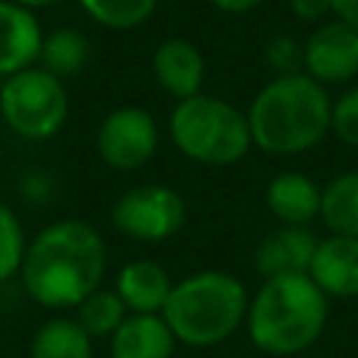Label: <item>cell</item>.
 <instances>
[{
  "mask_svg": "<svg viewBox=\"0 0 358 358\" xmlns=\"http://www.w3.org/2000/svg\"><path fill=\"white\" fill-rule=\"evenodd\" d=\"M42 28L31 8L0 0V76H14L34 67L42 50Z\"/></svg>",
  "mask_w": 358,
  "mask_h": 358,
  "instance_id": "10",
  "label": "cell"
},
{
  "mask_svg": "<svg viewBox=\"0 0 358 358\" xmlns=\"http://www.w3.org/2000/svg\"><path fill=\"white\" fill-rule=\"evenodd\" d=\"M168 131L173 145L201 165H232L252 145L249 120L232 103L213 95H193L173 106Z\"/></svg>",
  "mask_w": 358,
  "mask_h": 358,
  "instance_id": "5",
  "label": "cell"
},
{
  "mask_svg": "<svg viewBox=\"0 0 358 358\" xmlns=\"http://www.w3.org/2000/svg\"><path fill=\"white\" fill-rule=\"evenodd\" d=\"M319 241L310 229L285 224L266 235L255 249V268L263 277H280V274H308L313 252Z\"/></svg>",
  "mask_w": 358,
  "mask_h": 358,
  "instance_id": "12",
  "label": "cell"
},
{
  "mask_svg": "<svg viewBox=\"0 0 358 358\" xmlns=\"http://www.w3.org/2000/svg\"><path fill=\"white\" fill-rule=\"evenodd\" d=\"M76 310H78L76 313V322L84 327V333L90 338H95V336H112L123 324V319H126L123 299L117 296V291H106V288L92 291Z\"/></svg>",
  "mask_w": 358,
  "mask_h": 358,
  "instance_id": "20",
  "label": "cell"
},
{
  "mask_svg": "<svg viewBox=\"0 0 358 358\" xmlns=\"http://www.w3.org/2000/svg\"><path fill=\"white\" fill-rule=\"evenodd\" d=\"M291 11L305 20V22H313V20H322L327 11H333V3L330 0H288Z\"/></svg>",
  "mask_w": 358,
  "mask_h": 358,
  "instance_id": "25",
  "label": "cell"
},
{
  "mask_svg": "<svg viewBox=\"0 0 358 358\" xmlns=\"http://www.w3.org/2000/svg\"><path fill=\"white\" fill-rule=\"evenodd\" d=\"M210 3L224 14H246V11L257 8L263 0H210Z\"/></svg>",
  "mask_w": 358,
  "mask_h": 358,
  "instance_id": "27",
  "label": "cell"
},
{
  "mask_svg": "<svg viewBox=\"0 0 358 358\" xmlns=\"http://www.w3.org/2000/svg\"><path fill=\"white\" fill-rule=\"evenodd\" d=\"M330 129L336 137L352 148H358V87L347 90L336 103L330 115Z\"/></svg>",
  "mask_w": 358,
  "mask_h": 358,
  "instance_id": "24",
  "label": "cell"
},
{
  "mask_svg": "<svg viewBox=\"0 0 358 358\" xmlns=\"http://www.w3.org/2000/svg\"><path fill=\"white\" fill-rule=\"evenodd\" d=\"M266 64L277 76H294L305 67V48L291 36H277L266 45Z\"/></svg>",
  "mask_w": 358,
  "mask_h": 358,
  "instance_id": "23",
  "label": "cell"
},
{
  "mask_svg": "<svg viewBox=\"0 0 358 358\" xmlns=\"http://www.w3.org/2000/svg\"><path fill=\"white\" fill-rule=\"evenodd\" d=\"M305 48V73L324 84L350 81L358 73V31L341 20L319 25Z\"/></svg>",
  "mask_w": 358,
  "mask_h": 358,
  "instance_id": "9",
  "label": "cell"
},
{
  "mask_svg": "<svg viewBox=\"0 0 358 358\" xmlns=\"http://www.w3.org/2000/svg\"><path fill=\"white\" fill-rule=\"evenodd\" d=\"M0 352H3V341H0Z\"/></svg>",
  "mask_w": 358,
  "mask_h": 358,
  "instance_id": "29",
  "label": "cell"
},
{
  "mask_svg": "<svg viewBox=\"0 0 358 358\" xmlns=\"http://www.w3.org/2000/svg\"><path fill=\"white\" fill-rule=\"evenodd\" d=\"M67 90L42 67L8 76L0 87V117L25 140H48L67 120Z\"/></svg>",
  "mask_w": 358,
  "mask_h": 358,
  "instance_id": "6",
  "label": "cell"
},
{
  "mask_svg": "<svg viewBox=\"0 0 358 358\" xmlns=\"http://www.w3.org/2000/svg\"><path fill=\"white\" fill-rule=\"evenodd\" d=\"M249 310L246 288L227 271H201L171 288L162 308L176 341L187 347H213L229 338Z\"/></svg>",
  "mask_w": 358,
  "mask_h": 358,
  "instance_id": "4",
  "label": "cell"
},
{
  "mask_svg": "<svg viewBox=\"0 0 358 358\" xmlns=\"http://www.w3.org/2000/svg\"><path fill=\"white\" fill-rule=\"evenodd\" d=\"M319 215L333 235L358 238V171L336 176L322 190Z\"/></svg>",
  "mask_w": 358,
  "mask_h": 358,
  "instance_id": "18",
  "label": "cell"
},
{
  "mask_svg": "<svg viewBox=\"0 0 358 358\" xmlns=\"http://www.w3.org/2000/svg\"><path fill=\"white\" fill-rule=\"evenodd\" d=\"M266 204L274 218L282 224L305 227L313 215H319L322 207V190L316 182L299 171H282L277 173L266 187Z\"/></svg>",
  "mask_w": 358,
  "mask_h": 358,
  "instance_id": "16",
  "label": "cell"
},
{
  "mask_svg": "<svg viewBox=\"0 0 358 358\" xmlns=\"http://www.w3.org/2000/svg\"><path fill=\"white\" fill-rule=\"evenodd\" d=\"M308 274L327 296H358V238L333 235L319 241Z\"/></svg>",
  "mask_w": 358,
  "mask_h": 358,
  "instance_id": "11",
  "label": "cell"
},
{
  "mask_svg": "<svg viewBox=\"0 0 358 358\" xmlns=\"http://www.w3.org/2000/svg\"><path fill=\"white\" fill-rule=\"evenodd\" d=\"M78 3L95 22L126 31V28H137L140 22H145L154 14L159 0H78Z\"/></svg>",
  "mask_w": 358,
  "mask_h": 358,
  "instance_id": "21",
  "label": "cell"
},
{
  "mask_svg": "<svg viewBox=\"0 0 358 358\" xmlns=\"http://www.w3.org/2000/svg\"><path fill=\"white\" fill-rule=\"evenodd\" d=\"M168 271L154 260H131L117 271L115 291L131 313H162L171 294Z\"/></svg>",
  "mask_w": 358,
  "mask_h": 358,
  "instance_id": "15",
  "label": "cell"
},
{
  "mask_svg": "<svg viewBox=\"0 0 358 358\" xmlns=\"http://www.w3.org/2000/svg\"><path fill=\"white\" fill-rule=\"evenodd\" d=\"M330 3H333L336 17L358 31V0H330Z\"/></svg>",
  "mask_w": 358,
  "mask_h": 358,
  "instance_id": "26",
  "label": "cell"
},
{
  "mask_svg": "<svg viewBox=\"0 0 358 358\" xmlns=\"http://www.w3.org/2000/svg\"><path fill=\"white\" fill-rule=\"evenodd\" d=\"M31 358H92V338L76 319L56 316L36 330Z\"/></svg>",
  "mask_w": 358,
  "mask_h": 358,
  "instance_id": "17",
  "label": "cell"
},
{
  "mask_svg": "<svg viewBox=\"0 0 358 358\" xmlns=\"http://www.w3.org/2000/svg\"><path fill=\"white\" fill-rule=\"evenodd\" d=\"M14 3H20V6H25V8H42V6H50V3H56V0H14Z\"/></svg>",
  "mask_w": 358,
  "mask_h": 358,
  "instance_id": "28",
  "label": "cell"
},
{
  "mask_svg": "<svg viewBox=\"0 0 358 358\" xmlns=\"http://www.w3.org/2000/svg\"><path fill=\"white\" fill-rule=\"evenodd\" d=\"M151 64H154L157 84L176 101L199 95L201 81H204V56L193 42L179 39V36L165 39L154 50Z\"/></svg>",
  "mask_w": 358,
  "mask_h": 358,
  "instance_id": "13",
  "label": "cell"
},
{
  "mask_svg": "<svg viewBox=\"0 0 358 358\" xmlns=\"http://www.w3.org/2000/svg\"><path fill=\"white\" fill-rule=\"evenodd\" d=\"M327 294L310 274L266 277L246 310L249 338L268 355H294L308 350L324 330Z\"/></svg>",
  "mask_w": 358,
  "mask_h": 358,
  "instance_id": "3",
  "label": "cell"
},
{
  "mask_svg": "<svg viewBox=\"0 0 358 358\" xmlns=\"http://www.w3.org/2000/svg\"><path fill=\"white\" fill-rule=\"evenodd\" d=\"M333 101L308 73L271 78L252 101V143L268 154H302L330 131Z\"/></svg>",
  "mask_w": 358,
  "mask_h": 358,
  "instance_id": "2",
  "label": "cell"
},
{
  "mask_svg": "<svg viewBox=\"0 0 358 358\" xmlns=\"http://www.w3.org/2000/svg\"><path fill=\"white\" fill-rule=\"evenodd\" d=\"M176 336L157 313H131L112 333V358H173Z\"/></svg>",
  "mask_w": 358,
  "mask_h": 358,
  "instance_id": "14",
  "label": "cell"
},
{
  "mask_svg": "<svg viewBox=\"0 0 358 358\" xmlns=\"http://www.w3.org/2000/svg\"><path fill=\"white\" fill-rule=\"evenodd\" d=\"M106 246L95 227L78 218L48 224L28 243L20 277L25 294L53 310L78 308L101 288Z\"/></svg>",
  "mask_w": 358,
  "mask_h": 358,
  "instance_id": "1",
  "label": "cell"
},
{
  "mask_svg": "<svg viewBox=\"0 0 358 358\" xmlns=\"http://www.w3.org/2000/svg\"><path fill=\"white\" fill-rule=\"evenodd\" d=\"M112 224L134 241H165L185 224V201L165 185H137L112 204Z\"/></svg>",
  "mask_w": 358,
  "mask_h": 358,
  "instance_id": "7",
  "label": "cell"
},
{
  "mask_svg": "<svg viewBox=\"0 0 358 358\" xmlns=\"http://www.w3.org/2000/svg\"><path fill=\"white\" fill-rule=\"evenodd\" d=\"M98 154L115 171H137L143 168L159 143L154 117L140 106L112 109L98 129Z\"/></svg>",
  "mask_w": 358,
  "mask_h": 358,
  "instance_id": "8",
  "label": "cell"
},
{
  "mask_svg": "<svg viewBox=\"0 0 358 358\" xmlns=\"http://www.w3.org/2000/svg\"><path fill=\"white\" fill-rule=\"evenodd\" d=\"M90 59V42L76 28H59L42 39L39 64L56 78H70L84 70Z\"/></svg>",
  "mask_w": 358,
  "mask_h": 358,
  "instance_id": "19",
  "label": "cell"
},
{
  "mask_svg": "<svg viewBox=\"0 0 358 358\" xmlns=\"http://www.w3.org/2000/svg\"><path fill=\"white\" fill-rule=\"evenodd\" d=\"M25 249H28V241L17 213L0 201V282L20 274Z\"/></svg>",
  "mask_w": 358,
  "mask_h": 358,
  "instance_id": "22",
  "label": "cell"
}]
</instances>
